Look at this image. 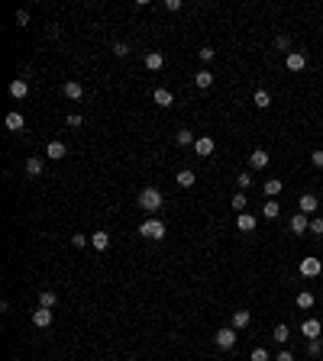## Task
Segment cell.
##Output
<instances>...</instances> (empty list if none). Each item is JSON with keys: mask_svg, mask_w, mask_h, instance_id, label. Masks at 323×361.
I'll return each mask as SVG.
<instances>
[{"mask_svg": "<svg viewBox=\"0 0 323 361\" xmlns=\"http://www.w3.org/2000/svg\"><path fill=\"white\" fill-rule=\"evenodd\" d=\"M139 207H142L146 213H155V210H162V190H159V187L139 190Z\"/></svg>", "mask_w": 323, "mask_h": 361, "instance_id": "obj_1", "label": "cell"}, {"mask_svg": "<svg viewBox=\"0 0 323 361\" xmlns=\"http://www.w3.org/2000/svg\"><path fill=\"white\" fill-rule=\"evenodd\" d=\"M139 235H142V239L159 242L162 235H165V223H162V219H146V223L139 226Z\"/></svg>", "mask_w": 323, "mask_h": 361, "instance_id": "obj_2", "label": "cell"}, {"mask_svg": "<svg viewBox=\"0 0 323 361\" xmlns=\"http://www.w3.org/2000/svg\"><path fill=\"white\" fill-rule=\"evenodd\" d=\"M284 65H288V71H304V65H307V55H304V52H288Z\"/></svg>", "mask_w": 323, "mask_h": 361, "instance_id": "obj_3", "label": "cell"}, {"mask_svg": "<svg viewBox=\"0 0 323 361\" xmlns=\"http://www.w3.org/2000/svg\"><path fill=\"white\" fill-rule=\"evenodd\" d=\"M32 326H39V329H49V326H52V310H49V306L32 310Z\"/></svg>", "mask_w": 323, "mask_h": 361, "instance_id": "obj_4", "label": "cell"}, {"mask_svg": "<svg viewBox=\"0 0 323 361\" xmlns=\"http://www.w3.org/2000/svg\"><path fill=\"white\" fill-rule=\"evenodd\" d=\"M213 342H217L220 348H233V345H236V329H220V332L213 336Z\"/></svg>", "mask_w": 323, "mask_h": 361, "instance_id": "obj_5", "label": "cell"}, {"mask_svg": "<svg viewBox=\"0 0 323 361\" xmlns=\"http://www.w3.org/2000/svg\"><path fill=\"white\" fill-rule=\"evenodd\" d=\"M4 126L7 129H10V133H23V126H26V119H23V113H7V116H4Z\"/></svg>", "mask_w": 323, "mask_h": 361, "instance_id": "obj_6", "label": "cell"}, {"mask_svg": "<svg viewBox=\"0 0 323 361\" xmlns=\"http://www.w3.org/2000/svg\"><path fill=\"white\" fill-rule=\"evenodd\" d=\"M320 271H323L320 258H304V261H301V274H304V277H317Z\"/></svg>", "mask_w": 323, "mask_h": 361, "instance_id": "obj_7", "label": "cell"}, {"mask_svg": "<svg viewBox=\"0 0 323 361\" xmlns=\"http://www.w3.org/2000/svg\"><path fill=\"white\" fill-rule=\"evenodd\" d=\"M320 329H323V326H320V319H304L301 323V332H304V339H320Z\"/></svg>", "mask_w": 323, "mask_h": 361, "instance_id": "obj_8", "label": "cell"}, {"mask_svg": "<svg viewBox=\"0 0 323 361\" xmlns=\"http://www.w3.org/2000/svg\"><path fill=\"white\" fill-rule=\"evenodd\" d=\"M68 155V148H65V142H49V148H46V158H52V162H62V158Z\"/></svg>", "mask_w": 323, "mask_h": 361, "instance_id": "obj_9", "label": "cell"}, {"mask_svg": "<svg viewBox=\"0 0 323 361\" xmlns=\"http://www.w3.org/2000/svg\"><path fill=\"white\" fill-rule=\"evenodd\" d=\"M291 232H294V235H304V232H310V219L304 216V213L291 216Z\"/></svg>", "mask_w": 323, "mask_h": 361, "instance_id": "obj_10", "label": "cell"}, {"mask_svg": "<svg viewBox=\"0 0 323 361\" xmlns=\"http://www.w3.org/2000/svg\"><path fill=\"white\" fill-rule=\"evenodd\" d=\"M249 165H252V168H256V171L268 168V152H265V148H256V152L249 155Z\"/></svg>", "mask_w": 323, "mask_h": 361, "instance_id": "obj_11", "label": "cell"}, {"mask_svg": "<svg viewBox=\"0 0 323 361\" xmlns=\"http://www.w3.org/2000/svg\"><path fill=\"white\" fill-rule=\"evenodd\" d=\"M194 152L200 155V158H207V155H213V139L210 136H200L197 142H194Z\"/></svg>", "mask_w": 323, "mask_h": 361, "instance_id": "obj_12", "label": "cell"}, {"mask_svg": "<svg viewBox=\"0 0 323 361\" xmlns=\"http://www.w3.org/2000/svg\"><path fill=\"white\" fill-rule=\"evenodd\" d=\"M91 245H94L97 252H107V249H110V232H103V229H97V232L91 235Z\"/></svg>", "mask_w": 323, "mask_h": 361, "instance_id": "obj_13", "label": "cell"}, {"mask_svg": "<svg viewBox=\"0 0 323 361\" xmlns=\"http://www.w3.org/2000/svg\"><path fill=\"white\" fill-rule=\"evenodd\" d=\"M42 168H46V162H42L39 155L26 158V174H29V178H39V174H42Z\"/></svg>", "mask_w": 323, "mask_h": 361, "instance_id": "obj_14", "label": "cell"}, {"mask_svg": "<svg viewBox=\"0 0 323 361\" xmlns=\"http://www.w3.org/2000/svg\"><path fill=\"white\" fill-rule=\"evenodd\" d=\"M162 65H165L162 52H146V68H149V71H162Z\"/></svg>", "mask_w": 323, "mask_h": 361, "instance_id": "obj_15", "label": "cell"}, {"mask_svg": "<svg viewBox=\"0 0 323 361\" xmlns=\"http://www.w3.org/2000/svg\"><path fill=\"white\" fill-rule=\"evenodd\" d=\"M62 91H65V97H68V100H81V97H84V87L78 84V81H65V87H62Z\"/></svg>", "mask_w": 323, "mask_h": 361, "instance_id": "obj_16", "label": "cell"}, {"mask_svg": "<svg viewBox=\"0 0 323 361\" xmlns=\"http://www.w3.org/2000/svg\"><path fill=\"white\" fill-rule=\"evenodd\" d=\"M26 94H29V84H26L23 77H16V81H10V97H16V100H23Z\"/></svg>", "mask_w": 323, "mask_h": 361, "instance_id": "obj_17", "label": "cell"}, {"mask_svg": "<svg viewBox=\"0 0 323 361\" xmlns=\"http://www.w3.org/2000/svg\"><path fill=\"white\" fill-rule=\"evenodd\" d=\"M174 181H178V187H194V171H191V168H181L178 174H174Z\"/></svg>", "mask_w": 323, "mask_h": 361, "instance_id": "obj_18", "label": "cell"}, {"mask_svg": "<svg viewBox=\"0 0 323 361\" xmlns=\"http://www.w3.org/2000/svg\"><path fill=\"white\" fill-rule=\"evenodd\" d=\"M152 100L159 103V107H171V103H174V97H171V91H165V87H155Z\"/></svg>", "mask_w": 323, "mask_h": 361, "instance_id": "obj_19", "label": "cell"}, {"mask_svg": "<svg viewBox=\"0 0 323 361\" xmlns=\"http://www.w3.org/2000/svg\"><path fill=\"white\" fill-rule=\"evenodd\" d=\"M298 207H301V213H304V216H310V213H313V210H317L320 204H317V197H313V193H304Z\"/></svg>", "mask_w": 323, "mask_h": 361, "instance_id": "obj_20", "label": "cell"}, {"mask_svg": "<svg viewBox=\"0 0 323 361\" xmlns=\"http://www.w3.org/2000/svg\"><path fill=\"white\" fill-rule=\"evenodd\" d=\"M236 226H239V232H256V216H252V213H239Z\"/></svg>", "mask_w": 323, "mask_h": 361, "instance_id": "obj_21", "label": "cell"}, {"mask_svg": "<svg viewBox=\"0 0 323 361\" xmlns=\"http://www.w3.org/2000/svg\"><path fill=\"white\" fill-rule=\"evenodd\" d=\"M249 323H252V313L249 310H236V313H233V329H246Z\"/></svg>", "mask_w": 323, "mask_h": 361, "instance_id": "obj_22", "label": "cell"}, {"mask_svg": "<svg viewBox=\"0 0 323 361\" xmlns=\"http://www.w3.org/2000/svg\"><path fill=\"white\" fill-rule=\"evenodd\" d=\"M252 103H256L259 110H268V107H272V94H268V91H256V94H252Z\"/></svg>", "mask_w": 323, "mask_h": 361, "instance_id": "obj_23", "label": "cell"}, {"mask_svg": "<svg viewBox=\"0 0 323 361\" xmlns=\"http://www.w3.org/2000/svg\"><path fill=\"white\" fill-rule=\"evenodd\" d=\"M194 84L200 87V91H207V87H210V84H213V74H210V71H207V68H200V71L194 74Z\"/></svg>", "mask_w": 323, "mask_h": 361, "instance_id": "obj_24", "label": "cell"}, {"mask_svg": "<svg viewBox=\"0 0 323 361\" xmlns=\"http://www.w3.org/2000/svg\"><path fill=\"white\" fill-rule=\"evenodd\" d=\"M55 303H58V294H55V290H39V306H49V310H52Z\"/></svg>", "mask_w": 323, "mask_h": 361, "instance_id": "obj_25", "label": "cell"}, {"mask_svg": "<svg viewBox=\"0 0 323 361\" xmlns=\"http://www.w3.org/2000/svg\"><path fill=\"white\" fill-rule=\"evenodd\" d=\"M281 190H284V184L278 181V178H272V181H265V193H268V200H275V197H278V193H281Z\"/></svg>", "mask_w": 323, "mask_h": 361, "instance_id": "obj_26", "label": "cell"}, {"mask_svg": "<svg viewBox=\"0 0 323 361\" xmlns=\"http://www.w3.org/2000/svg\"><path fill=\"white\" fill-rule=\"evenodd\" d=\"M230 204H233V210H236V213H246V207H249V200H246V193H233V200H230Z\"/></svg>", "mask_w": 323, "mask_h": 361, "instance_id": "obj_27", "label": "cell"}, {"mask_svg": "<svg viewBox=\"0 0 323 361\" xmlns=\"http://www.w3.org/2000/svg\"><path fill=\"white\" fill-rule=\"evenodd\" d=\"M272 336H275V342H281V345H284V342H288V339H291V332H288V326H284V323H278V326H275V332H272Z\"/></svg>", "mask_w": 323, "mask_h": 361, "instance_id": "obj_28", "label": "cell"}, {"mask_svg": "<svg viewBox=\"0 0 323 361\" xmlns=\"http://www.w3.org/2000/svg\"><path fill=\"white\" fill-rule=\"evenodd\" d=\"M278 210H281V207H278V200H268V204L262 207V216H265V219H275Z\"/></svg>", "mask_w": 323, "mask_h": 361, "instance_id": "obj_29", "label": "cell"}, {"mask_svg": "<svg viewBox=\"0 0 323 361\" xmlns=\"http://www.w3.org/2000/svg\"><path fill=\"white\" fill-rule=\"evenodd\" d=\"M197 139H194V133L191 129H178V145H194Z\"/></svg>", "mask_w": 323, "mask_h": 361, "instance_id": "obj_30", "label": "cell"}, {"mask_svg": "<svg viewBox=\"0 0 323 361\" xmlns=\"http://www.w3.org/2000/svg\"><path fill=\"white\" fill-rule=\"evenodd\" d=\"M298 306H301V310H310V306H313V294L301 290V294H298Z\"/></svg>", "mask_w": 323, "mask_h": 361, "instance_id": "obj_31", "label": "cell"}, {"mask_svg": "<svg viewBox=\"0 0 323 361\" xmlns=\"http://www.w3.org/2000/svg\"><path fill=\"white\" fill-rule=\"evenodd\" d=\"M87 242H91V239H87L84 232H71V245H75V249H84Z\"/></svg>", "mask_w": 323, "mask_h": 361, "instance_id": "obj_32", "label": "cell"}, {"mask_svg": "<svg viewBox=\"0 0 323 361\" xmlns=\"http://www.w3.org/2000/svg\"><path fill=\"white\" fill-rule=\"evenodd\" d=\"M68 126H71V129L84 126V116H81V113H68Z\"/></svg>", "mask_w": 323, "mask_h": 361, "instance_id": "obj_33", "label": "cell"}, {"mask_svg": "<svg viewBox=\"0 0 323 361\" xmlns=\"http://www.w3.org/2000/svg\"><path fill=\"white\" fill-rule=\"evenodd\" d=\"M236 184H239V190H246L249 184H252V174H249V171H242L239 178H236Z\"/></svg>", "mask_w": 323, "mask_h": 361, "instance_id": "obj_34", "label": "cell"}, {"mask_svg": "<svg viewBox=\"0 0 323 361\" xmlns=\"http://www.w3.org/2000/svg\"><path fill=\"white\" fill-rule=\"evenodd\" d=\"M113 55H117V58H126V55H129L126 42H117V46H113Z\"/></svg>", "mask_w": 323, "mask_h": 361, "instance_id": "obj_35", "label": "cell"}, {"mask_svg": "<svg viewBox=\"0 0 323 361\" xmlns=\"http://www.w3.org/2000/svg\"><path fill=\"white\" fill-rule=\"evenodd\" d=\"M197 55H200V61H213V55H217V52H213L210 46H204V49L197 52Z\"/></svg>", "mask_w": 323, "mask_h": 361, "instance_id": "obj_36", "label": "cell"}, {"mask_svg": "<svg viewBox=\"0 0 323 361\" xmlns=\"http://www.w3.org/2000/svg\"><path fill=\"white\" fill-rule=\"evenodd\" d=\"M310 162H313V168H323V148H317V152H310Z\"/></svg>", "mask_w": 323, "mask_h": 361, "instance_id": "obj_37", "label": "cell"}, {"mask_svg": "<svg viewBox=\"0 0 323 361\" xmlns=\"http://www.w3.org/2000/svg\"><path fill=\"white\" fill-rule=\"evenodd\" d=\"M275 49L288 52V49H291V39H288V36H278V39H275Z\"/></svg>", "mask_w": 323, "mask_h": 361, "instance_id": "obj_38", "label": "cell"}, {"mask_svg": "<svg viewBox=\"0 0 323 361\" xmlns=\"http://www.w3.org/2000/svg\"><path fill=\"white\" fill-rule=\"evenodd\" d=\"M252 361H268V351L265 348H252Z\"/></svg>", "mask_w": 323, "mask_h": 361, "instance_id": "obj_39", "label": "cell"}, {"mask_svg": "<svg viewBox=\"0 0 323 361\" xmlns=\"http://www.w3.org/2000/svg\"><path fill=\"white\" fill-rule=\"evenodd\" d=\"M310 232H317V235H323V219L317 216V219H310Z\"/></svg>", "mask_w": 323, "mask_h": 361, "instance_id": "obj_40", "label": "cell"}, {"mask_svg": "<svg viewBox=\"0 0 323 361\" xmlns=\"http://www.w3.org/2000/svg\"><path fill=\"white\" fill-rule=\"evenodd\" d=\"M165 10H171V13H178V10H181V0H165Z\"/></svg>", "mask_w": 323, "mask_h": 361, "instance_id": "obj_41", "label": "cell"}, {"mask_svg": "<svg viewBox=\"0 0 323 361\" xmlns=\"http://www.w3.org/2000/svg\"><path fill=\"white\" fill-rule=\"evenodd\" d=\"M16 23H20V26L29 23V10H20V13H16Z\"/></svg>", "mask_w": 323, "mask_h": 361, "instance_id": "obj_42", "label": "cell"}, {"mask_svg": "<svg viewBox=\"0 0 323 361\" xmlns=\"http://www.w3.org/2000/svg\"><path fill=\"white\" fill-rule=\"evenodd\" d=\"M307 351H310V355H320V342H317V339H313V342H310V345H307Z\"/></svg>", "mask_w": 323, "mask_h": 361, "instance_id": "obj_43", "label": "cell"}, {"mask_svg": "<svg viewBox=\"0 0 323 361\" xmlns=\"http://www.w3.org/2000/svg\"><path fill=\"white\" fill-rule=\"evenodd\" d=\"M275 361H294V355H291V351H278Z\"/></svg>", "mask_w": 323, "mask_h": 361, "instance_id": "obj_44", "label": "cell"}]
</instances>
